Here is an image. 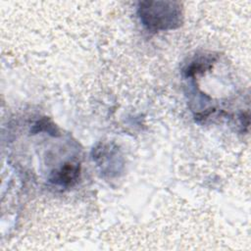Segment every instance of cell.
<instances>
[{"mask_svg": "<svg viewBox=\"0 0 251 251\" xmlns=\"http://www.w3.org/2000/svg\"><path fill=\"white\" fill-rule=\"evenodd\" d=\"M38 131H47V132L51 133L52 135H58V134H56V133H58V131L56 130V127L46 118L37 122V124L34 126L32 132H38Z\"/></svg>", "mask_w": 251, "mask_h": 251, "instance_id": "277c9868", "label": "cell"}, {"mask_svg": "<svg viewBox=\"0 0 251 251\" xmlns=\"http://www.w3.org/2000/svg\"><path fill=\"white\" fill-rule=\"evenodd\" d=\"M79 172H80L79 164L67 163L60 170L56 171L53 174L51 177V181L62 186L73 185L74 183L76 182L79 176Z\"/></svg>", "mask_w": 251, "mask_h": 251, "instance_id": "7a4b0ae2", "label": "cell"}, {"mask_svg": "<svg viewBox=\"0 0 251 251\" xmlns=\"http://www.w3.org/2000/svg\"><path fill=\"white\" fill-rule=\"evenodd\" d=\"M140 18L148 29H166L179 23V10L172 2H142Z\"/></svg>", "mask_w": 251, "mask_h": 251, "instance_id": "6da1fadb", "label": "cell"}, {"mask_svg": "<svg viewBox=\"0 0 251 251\" xmlns=\"http://www.w3.org/2000/svg\"><path fill=\"white\" fill-rule=\"evenodd\" d=\"M214 62L213 59L210 58H205L198 60L197 62L192 63L187 67V69L184 71L186 76H192L198 73H203L204 71L210 69L212 67V63Z\"/></svg>", "mask_w": 251, "mask_h": 251, "instance_id": "3957f363", "label": "cell"}]
</instances>
